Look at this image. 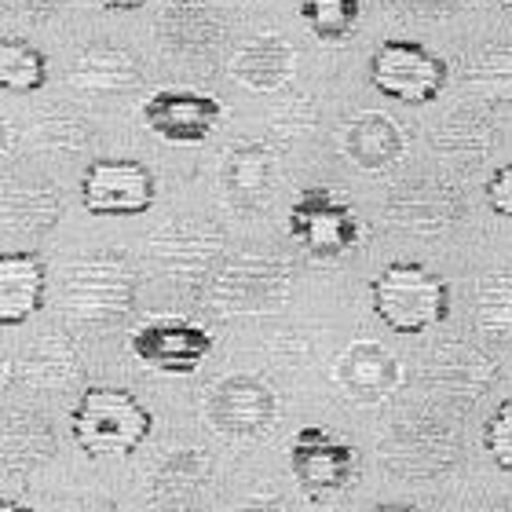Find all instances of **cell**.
<instances>
[{"mask_svg": "<svg viewBox=\"0 0 512 512\" xmlns=\"http://www.w3.org/2000/svg\"><path fill=\"white\" fill-rule=\"evenodd\" d=\"M77 366L81 359L66 333H41V341H33L19 359L22 381L33 388H59V384L74 381Z\"/></svg>", "mask_w": 512, "mask_h": 512, "instance_id": "cell-24", "label": "cell"}, {"mask_svg": "<svg viewBox=\"0 0 512 512\" xmlns=\"http://www.w3.org/2000/svg\"><path fill=\"white\" fill-rule=\"evenodd\" d=\"M143 81V66L125 48H110V44H92L77 55L70 66V85L85 96H121Z\"/></svg>", "mask_w": 512, "mask_h": 512, "instance_id": "cell-23", "label": "cell"}, {"mask_svg": "<svg viewBox=\"0 0 512 512\" xmlns=\"http://www.w3.org/2000/svg\"><path fill=\"white\" fill-rule=\"evenodd\" d=\"M476 326L491 341L512 344V271H491L476 286Z\"/></svg>", "mask_w": 512, "mask_h": 512, "instance_id": "cell-27", "label": "cell"}, {"mask_svg": "<svg viewBox=\"0 0 512 512\" xmlns=\"http://www.w3.org/2000/svg\"><path fill=\"white\" fill-rule=\"evenodd\" d=\"M4 461L8 469H15L22 458V469H30L37 461L55 458V436L48 421L41 414H11L8 428H4Z\"/></svg>", "mask_w": 512, "mask_h": 512, "instance_id": "cell-28", "label": "cell"}, {"mask_svg": "<svg viewBox=\"0 0 512 512\" xmlns=\"http://www.w3.org/2000/svg\"><path fill=\"white\" fill-rule=\"evenodd\" d=\"M220 180H224L227 202L238 209H256L267 202L275 183V154L256 139H238L224 150Z\"/></svg>", "mask_w": 512, "mask_h": 512, "instance_id": "cell-22", "label": "cell"}, {"mask_svg": "<svg viewBox=\"0 0 512 512\" xmlns=\"http://www.w3.org/2000/svg\"><path fill=\"white\" fill-rule=\"evenodd\" d=\"M421 377H425L428 388L443 392V399L476 403L483 395V388L498 377V363H494L491 355H483L480 348H472V344L447 341L425 359Z\"/></svg>", "mask_w": 512, "mask_h": 512, "instance_id": "cell-15", "label": "cell"}, {"mask_svg": "<svg viewBox=\"0 0 512 512\" xmlns=\"http://www.w3.org/2000/svg\"><path fill=\"white\" fill-rule=\"evenodd\" d=\"M494 4H502V8H509V11H512V0H494Z\"/></svg>", "mask_w": 512, "mask_h": 512, "instance_id": "cell-44", "label": "cell"}, {"mask_svg": "<svg viewBox=\"0 0 512 512\" xmlns=\"http://www.w3.org/2000/svg\"><path fill=\"white\" fill-rule=\"evenodd\" d=\"M59 512H121V509L110 498H103V494H77Z\"/></svg>", "mask_w": 512, "mask_h": 512, "instance_id": "cell-38", "label": "cell"}, {"mask_svg": "<svg viewBox=\"0 0 512 512\" xmlns=\"http://www.w3.org/2000/svg\"><path fill=\"white\" fill-rule=\"evenodd\" d=\"M370 85L384 99L406 103V107H425L447 85V59L428 52L425 44L388 37L370 55Z\"/></svg>", "mask_w": 512, "mask_h": 512, "instance_id": "cell-4", "label": "cell"}, {"mask_svg": "<svg viewBox=\"0 0 512 512\" xmlns=\"http://www.w3.org/2000/svg\"><path fill=\"white\" fill-rule=\"evenodd\" d=\"M480 512H512V498H502V502H494V505H483Z\"/></svg>", "mask_w": 512, "mask_h": 512, "instance_id": "cell-43", "label": "cell"}, {"mask_svg": "<svg viewBox=\"0 0 512 512\" xmlns=\"http://www.w3.org/2000/svg\"><path fill=\"white\" fill-rule=\"evenodd\" d=\"M370 512H428V509H417V505H399V502H381V505H374Z\"/></svg>", "mask_w": 512, "mask_h": 512, "instance_id": "cell-41", "label": "cell"}, {"mask_svg": "<svg viewBox=\"0 0 512 512\" xmlns=\"http://www.w3.org/2000/svg\"><path fill=\"white\" fill-rule=\"evenodd\" d=\"M63 216L55 187H19L4 198V227L11 235H48Z\"/></svg>", "mask_w": 512, "mask_h": 512, "instance_id": "cell-26", "label": "cell"}, {"mask_svg": "<svg viewBox=\"0 0 512 512\" xmlns=\"http://www.w3.org/2000/svg\"><path fill=\"white\" fill-rule=\"evenodd\" d=\"M293 267L275 256H235L209 282V308L220 315L271 311L289 297Z\"/></svg>", "mask_w": 512, "mask_h": 512, "instance_id": "cell-6", "label": "cell"}, {"mask_svg": "<svg viewBox=\"0 0 512 512\" xmlns=\"http://www.w3.org/2000/svg\"><path fill=\"white\" fill-rule=\"evenodd\" d=\"M337 384L355 403H381L403 384V370L384 344L355 341L337 359Z\"/></svg>", "mask_w": 512, "mask_h": 512, "instance_id": "cell-18", "label": "cell"}, {"mask_svg": "<svg viewBox=\"0 0 512 512\" xmlns=\"http://www.w3.org/2000/svg\"><path fill=\"white\" fill-rule=\"evenodd\" d=\"M96 4H103L107 11H136V8H143L147 0H96Z\"/></svg>", "mask_w": 512, "mask_h": 512, "instance_id": "cell-40", "label": "cell"}, {"mask_svg": "<svg viewBox=\"0 0 512 512\" xmlns=\"http://www.w3.org/2000/svg\"><path fill=\"white\" fill-rule=\"evenodd\" d=\"M381 461L392 476L403 480H436L458 465V439L443 421L410 417L384 436Z\"/></svg>", "mask_w": 512, "mask_h": 512, "instance_id": "cell-9", "label": "cell"}, {"mask_svg": "<svg viewBox=\"0 0 512 512\" xmlns=\"http://www.w3.org/2000/svg\"><path fill=\"white\" fill-rule=\"evenodd\" d=\"M143 125L165 143H202L224 121V103L209 92L191 88H161L139 107Z\"/></svg>", "mask_w": 512, "mask_h": 512, "instance_id": "cell-13", "label": "cell"}, {"mask_svg": "<svg viewBox=\"0 0 512 512\" xmlns=\"http://www.w3.org/2000/svg\"><path fill=\"white\" fill-rule=\"evenodd\" d=\"M278 399L271 392V384L260 381L253 374H231L205 392V417L216 432L238 439L264 436L267 428L275 425Z\"/></svg>", "mask_w": 512, "mask_h": 512, "instance_id": "cell-10", "label": "cell"}, {"mask_svg": "<svg viewBox=\"0 0 512 512\" xmlns=\"http://www.w3.org/2000/svg\"><path fill=\"white\" fill-rule=\"evenodd\" d=\"M224 242V231L209 220H172L147 238V253L165 275L194 282L213 271V264L224 256Z\"/></svg>", "mask_w": 512, "mask_h": 512, "instance_id": "cell-11", "label": "cell"}, {"mask_svg": "<svg viewBox=\"0 0 512 512\" xmlns=\"http://www.w3.org/2000/svg\"><path fill=\"white\" fill-rule=\"evenodd\" d=\"M154 417L128 388L92 384L70 410V432L88 458H125L147 443Z\"/></svg>", "mask_w": 512, "mask_h": 512, "instance_id": "cell-3", "label": "cell"}, {"mask_svg": "<svg viewBox=\"0 0 512 512\" xmlns=\"http://www.w3.org/2000/svg\"><path fill=\"white\" fill-rule=\"evenodd\" d=\"M128 348L139 363L154 366L161 374H194L213 352V333L191 319H154L143 322Z\"/></svg>", "mask_w": 512, "mask_h": 512, "instance_id": "cell-12", "label": "cell"}, {"mask_svg": "<svg viewBox=\"0 0 512 512\" xmlns=\"http://www.w3.org/2000/svg\"><path fill=\"white\" fill-rule=\"evenodd\" d=\"M231 512H289L286 502H278L275 494H253L246 502H238Z\"/></svg>", "mask_w": 512, "mask_h": 512, "instance_id": "cell-39", "label": "cell"}, {"mask_svg": "<svg viewBox=\"0 0 512 512\" xmlns=\"http://www.w3.org/2000/svg\"><path fill=\"white\" fill-rule=\"evenodd\" d=\"M11 15H26V19H48L63 8L66 0H4Z\"/></svg>", "mask_w": 512, "mask_h": 512, "instance_id": "cell-37", "label": "cell"}, {"mask_svg": "<svg viewBox=\"0 0 512 512\" xmlns=\"http://www.w3.org/2000/svg\"><path fill=\"white\" fill-rule=\"evenodd\" d=\"M139 275L132 260L118 249L88 253L63 271V308L70 319L88 326L125 322L136 308Z\"/></svg>", "mask_w": 512, "mask_h": 512, "instance_id": "cell-1", "label": "cell"}, {"mask_svg": "<svg viewBox=\"0 0 512 512\" xmlns=\"http://www.w3.org/2000/svg\"><path fill=\"white\" fill-rule=\"evenodd\" d=\"M465 216V198L450 183L410 180L388 198V220L414 235H439Z\"/></svg>", "mask_w": 512, "mask_h": 512, "instance_id": "cell-14", "label": "cell"}, {"mask_svg": "<svg viewBox=\"0 0 512 512\" xmlns=\"http://www.w3.org/2000/svg\"><path fill=\"white\" fill-rule=\"evenodd\" d=\"M300 19L319 41H348L363 19V0H300Z\"/></svg>", "mask_w": 512, "mask_h": 512, "instance_id": "cell-31", "label": "cell"}, {"mask_svg": "<svg viewBox=\"0 0 512 512\" xmlns=\"http://www.w3.org/2000/svg\"><path fill=\"white\" fill-rule=\"evenodd\" d=\"M286 231L315 260H341L344 253H352L359 246V235H363L352 205L326 187H308L293 198Z\"/></svg>", "mask_w": 512, "mask_h": 512, "instance_id": "cell-5", "label": "cell"}, {"mask_svg": "<svg viewBox=\"0 0 512 512\" xmlns=\"http://www.w3.org/2000/svg\"><path fill=\"white\" fill-rule=\"evenodd\" d=\"M472 0H388V8L395 15H406V19H421V22H436V19H454L469 8Z\"/></svg>", "mask_w": 512, "mask_h": 512, "instance_id": "cell-35", "label": "cell"}, {"mask_svg": "<svg viewBox=\"0 0 512 512\" xmlns=\"http://www.w3.org/2000/svg\"><path fill=\"white\" fill-rule=\"evenodd\" d=\"M289 472L300 491L322 502L355 480L359 450L348 439L333 436L326 425H300L289 439Z\"/></svg>", "mask_w": 512, "mask_h": 512, "instance_id": "cell-7", "label": "cell"}, {"mask_svg": "<svg viewBox=\"0 0 512 512\" xmlns=\"http://www.w3.org/2000/svg\"><path fill=\"white\" fill-rule=\"evenodd\" d=\"M30 139L37 150H52V154H74L77 147L88 143V121L70 118V114H44L33 121Z\"/></svg>", "mask_w": 512, "mask_h": 512, "instance_id": "cell-32", "label": "cell"}, {"mask_svg": "<svg viewBox=\"0 0 512 512\" xmlns=\"http://www.w3.org/2000/svg\"><path fill=\"white\" fill-rule=\"evenodd\" d=\"M0 85L4 92H41L48 85V59L41 48L19 37H4L0 44Z\"/></svg>", "mask_w": 512, "mask_h": 512, "instance_id": "cell-29", "label": "cell"}, {"mask_svg": "<svg viewBox=\"0 0 512 512\" xmlns=\"http://www.w3.org/2000/svg\"><path fill=\"white\" fill-rule=\"evenodd\" d=\"M0 512H33V509L30 505L15 502V498H4V502H0Z\"/></svg>", "mask_w": 512, "mask_h": 512, "instance_id": "cell-42", "label": "cell"}, {"mask_svg": "<svg viewBox=\"0 0 512 512\" xmlns=\"http://www.w3.org/2000/svg\"><path fill=\"white\" fill-rule=\"evenodd\" d=\"M311 121H315V110H311V99L304 96V92L289 96L286 103H278V107L271 110V132H278V136H286V139L304 136Z\"/></svg>", "mask_w": 512, "mask_h": 512, "instance_id": "cell-34", "label": "cell"}, {"mask_svg": "<svg viewBox=\"0 0 512 512\" xmlns=\"http://www.w3.org/2000/svg\"><path fill=\"white\" fill-rule=\"evenodd\" d=\"M436 147L447 158H469L472 165L476 158H483V150L494 147V125H487V118L472 110H458L436 128Z\"/></svg>", "mask_w": 512, "mask_h": 512, "instance_id": "cell-30", "label": "cell"}, {"mask_svg": "<svg viewBox=\"0 0 512 512\" xmlns=\"http://www.w3.org/2000/svg\"><path fill=\"white\" fill-rule=\"evenodd\" d=\"M370 300L377 319L399 337L436 330L450 315L447 278L417 260H392L370 282Z\"/></svg>", "mask_w": 512, "mask_h": 512, "instance_id": "cell-2", "label": "cell"}, {"mask_svg": "<svg viewBox=\"0 0 512 512\" xmlns=\"http://www.w3.org/2000/svg\"><path fill=\"white\" fill-rule=\"evenodd\" d=\"M158 198V180L143 161L96 158L81 172V205L88 216H139Z\"/></svg>", "mask_w": 512, "mask_h": 512, "instance_id": "cell-8", "label": "cell"}, {"mask_svg": "<svg viewBox=\"0 0 512 512\" xmlns=\"http://www.w3.org/2000/svg\"><path fill=\"white\" fill-rule=\"evenodd\" d=\"M293 66H297L293 44L282 33H260L253 41L238 44L227 70L238 85L253 88V92H282L293 81Z\"/></svg>", "mask_w": 512, "mask_h": 512, "instance_id": "cell-21", "label": "cell"}, {"mask_svg": "<svg viewBox=\"0 0 512 512\" xmlns=\"http://www.w3.org/2000/svg\"><path fill=\"white\" fill-rule=\"evenodd\" d=\"M483 191H487L491 213L512 220V161H505V165H498V169L491 172V180H487Z\"/></svg>", "mask_w": 512, "mask_h": 512, "instance_id": "cell-36", "label": "cell"}, {"mask_svg": "<svg viewBox=\"0 0 512 512\" xmlns=\"http://www.w3.org/2000/svg\"><path fill=\"white\" fill-rule=\"evenodd\" d=\"M461 85L480 103H498L512 107V48L509 44H491L476 52L461 70Z\"/></svg>", "mask_w": 512, "mask_h": 512, "instance_id": "cell-25", "label": "cell"}, {"mask_svg": "<svg viewBox=\"0 0 512 512\" xmlns=\"http://www.w3.org/2000/svg\"><path fill=\"white\" fill-rule=\"evenodd\" d=\"M483 450L494 469L512 476V395L494 406L491 417L483 421Z\"/></svg>", "mask_w": 512, "mask_h": 512, "instance_id": "cell-33", "label": "cell"}, {"mask_svg": "<svg viewBox=\"0 0 512 512\" xmlns=\"http://www.w3.org/2000/svg\"><path fill=\"white\" fill-rule=\"evenodd\" d=\"M341 154L366 172L392 169L406 154L403 128L381 110H363L341 125Z\"/></svg>", "mask_w": 512, "mask_h": 512, "instance_id": "cell-20", "label": "cell"}, {"mask_svg": "<svg viewBox=\"0 0 512 512\" xmlns=\"http://www.w3.org/2000/svg\"><path fill=\"white\" fill-rule=\"evenodd\" d=\"M48 297V264L33 249L0 253V326L15 330L44 308Z\"/></svg>", "mask_w": 512, "mask_h": 512, "instance_id": "cell-16", "label": "cell"}, {"mask_svg": "<svg viewBox=\"0 0 512 512\" xmlns=\"http://www.w3.org/2000/svg\"><path fill=\"white\" fill-rule=\"evenodd\" d=\"M161 44L176 55H213L227 37L224 15L209 0H169L158 15Z\"/></svg>", "mask_w": 512, "mask_h": 512, "instance_id": "cell-17", "label": "cell"}, {"mask_svg": "<svg viewBox=\"0 0 512 512\" xmlns=\"http://www.w3.org/2000/svg\"><path fill=\"white\" fill-rule=\"evenodd\" d=\"M213 483V458L205 450H172L150 476V498L161 512H194Z\"/></svg>", "mask_w": 512, "mask_h": 512, "instance_id": "cell-19", "label": "cell"}]
</instances>
